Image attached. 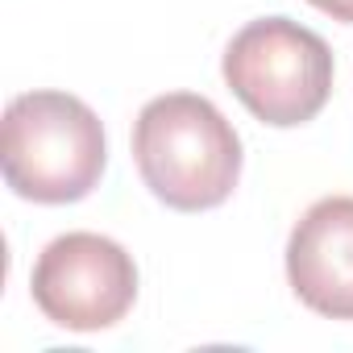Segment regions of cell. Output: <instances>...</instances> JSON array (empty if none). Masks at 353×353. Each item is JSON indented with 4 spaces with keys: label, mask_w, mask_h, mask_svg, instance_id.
<instances>
[{
    "label": "cell",
    "mask_w": 353,
    "mask_h": 353,
    "mask_svg": "<svg viewBox=\"0 0 353 353\" xmlns=\"http://www.w3.org/2000/svg\"><path fill=\"white\" fill-rule=\"evenodd\" d=\"M133 162L154 200L174 212H208L241 179V137L208 96L166 92L133 121Z\"/></svg>",
    "instance_id": "obj_1"
},
{
    "label": "cell",
    "mask_w": 353,
    "mask_h": 353,
    "mask_svg": "<svg viewBox=\"0 0 353 353\" xmlns=\"http://www.w3.org/2000/svg\"><path fill=\"white\" fill-rule=\"evenodd\" d=\"M108 162L100 117L71 92H26L5 108V183L34 204H75L96 192Z\"/></svg>",
    "instance_id": "obj_2"
},
{
    "label": "cell",
    "mask_w": 353,
    "mask_h": 353,
    "mask_svg": "<svg viewBox=\"0 0 353 353\" xmlns=\"http://www.w3.org/2000/svg\"><path fill=\"white\" fill-rule=\"evenodd\" d=\"M221 75L262 125L295 129L332 96V50L291 17H258L225 46Z\"/></svg>",
    "instance_id": "obj_3"
},
{
    "label": "cell",
    "mask_w": 353,
    "mask_h": 353,
    "mask_svg": "<svg viewBox=\"0 0 353 353\" xmlns=\"http://www.w3.org/2000/svg\"><path fill=\"white\" fill-rule=\"evenodd\" d=\"M30 295L50 324L100 332L129 316L137 299V262L112 237L63 233L38 254Z\"/></svg>",
    "instance_id": "obj_4"
},
{
    "label": "cell",
    "mask_w": 353,
    "mask_h": 353,
    "mask_svg": "<svg viewBox=\"0 0 353 353\" xmlns=\"http://www.w3.org/2000/svg\"><path fill=\"white\" fill-rule=\"evenodd\" d=\"M287 283L316 316L353 320V196H324L295 221Z\"/></svg>",
    "instance_id": "obj_5"
},
{
    "label": "cell",
    "mask_w": 353,
    "mask_h": 353,
    "mask_svg": "<svg viewBox=\"0 0 353 353\" xmlns=\"http://www.w3.org/2000/svg\"><path fill=\"white\" fill-rule=\"evenodd\" d=\"M312 9H320L324 17H332V21H353V0H307Z\"/></svg>",
    "instance_id": "obj_6"
}]
</instances>
